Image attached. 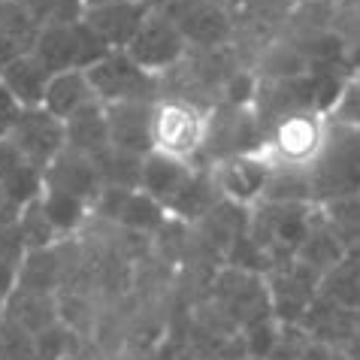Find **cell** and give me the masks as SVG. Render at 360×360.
I'll list each match as a JSON object with an SVG mask.
<instances>
[{
    "label": "cell",
    "mask_w": 360,
    "mask_h": 360,
    "mask_svg": "<svg viewBox=\"0 0 360 360\" xmlns=\"http://www.w3.org/2000/svg\"><path fill=\"white\" fill-rule=\"evenodd\" d=\"M312 194L321 197H352L360 194V127H348L339 139H324L318 161L309 167Z\"/></svg>",
    "instance_id": "6da1fadb"
},
{
    "label": "cell",
    "mask_w": 360,
    "mask_h": 360,
    "mask_svg": "<svg viewBox=\"0 0 360 360\" xmlns=\"http://www.w3.org/2000/svg\"><path fill=\"white\" fill-rule=\"evenodd\" d=\"M324 127L312 112H288L282 122L276 124L273 136H269L266 152L261 155L269 164V169L278 167H294V169H309L324 148Z\"/></svg>",
    "instance_id": "7a4b0ae2"
},
{
    "label": "cell",
    "mask_w": 360,
    "mask_h": 360,
    "mask_svg": "<svg viewBox=\"0 0 360 360\" xmlns=\"http://www.w3.org/2000/svg\"><path fill=\"white\" fill-rule=\"evenodd\" d=\"M206 139V118L197 112L191 103L182 100H169V103H158L152 112V146L155 152L169 155L185 161L194 155Z\"/></svg>",
    "instance_id": "3957f363"
},
{
    "label": "cell",
    "mask_w": 360,
    "mask_h": 360,
    "mask_svg": "<svg viewBox=\"0 0 360 360\" xmlns=\"http://www.w3.org/2000/svg\"><path fill=\"white\" fill-rule=\"evenodd\" d=\"M9 139H13L15 148L22 152L25 164H31L46 173L55 158L67 148V124L61 118H55L49 109L34 106V109H25L22 112Z\"/></svg>",
    "instance_id": "277c9868"
},
{
    "label": "cell",
    "mask_w": 360,
    "mask_h": 360,
    "mask_svg": "<svg viewBox=\"0 0 360 360\" xmlns=\"http://www.w3.org/2000/svg\"><path fill=\"white\" fill-rule=\"evenodd\" d=\"M124 52L139 70H146L152 76V73H161V70L173 67L182 58L185 37L167 13H148L143 27L136 31V37L131 39V46Z\"/></svg>",
    "instance_id": "5b68a950"
},
{
    "label": "cell",
    "mask_w": 360,
    "mask_h": 360,
    "mask_svg": "<svg viewBox=\"0 0 360 360\" xmlns=\"http://www.w3.org/2000/svg\"><path fill=\"white\" fill-rule=\"evenodd\" d=\"M91 91L100 103H122V100H146L152 94V76L139 70L127 52H109L103 61L85 70Z\"/></svg>",
    "instance_id": "8992f818"
},
{
    "label": "cell",
    "mask_w": 360,
    "mask_h": 360,
    "mask_svg": "<svg viewBox=\"0 0 360 360\" xmlns=\"http://www.w3.org/2000/svg\"><path fill=\"white\" fill-rule=\"evenodd\" d=\"M106 127H109V146L124 155L146 158L155 152L152 146V112L146 100H122V103H106Z\"/></svg>",
    "instance_id": "52a82bcc"
},
{
    "label": "cell",
    "mask_w": 360,
    "mask_h": 360,
    "mask_svg": "<svg viewBox=\"0 0 360 360\" xmlns=\"http://www.w3.org/2000/svg\"><path fill=\"white\" fill-rule=\"evenodd\" d=\"M152 13L146 0H131V4H112V6H94L85 9L82 22L112 49V52H124L131 39L143 27L146 15Z\"/></svg>",
    "instance_id": "ba28073f"
},
{
    "label": "cell",
    "mask_w": 360,
    "mask_h": 360,
    "mask_svg": "<svg viewBox=\"0 0 360 360\" xmlns=\"http://www.w3.org/2000/svg\"><path fill=\"white\" fill-rule=\"evenodd\" d=\"M46 188L82 197L88 203V200H94L100 194V173L91 158L67 146L52 161V167L46 169Z\"/></svg>",
    "instance_id": "9c48e42d"
},
{
    "label": "cell",
    "mask_w": 360,
    "mask_h": 360,
    "mask_svg": "<svg viewBox=\"0 0 360 360\" xmlns=\"http://www.w3.org/2000/svg\"><path fill=\"white\" fill-rule=\"evenodd\" d=\"M266 179H269V164L261 155H233L218 169V185L236 203H248V200L261 197Z\"/></svg>",
    "instance_id": "30bf717a"
},
{
    "label": "cell",
    "mask_w": 360,
    "mask_h": 360,
    "mask_svg": "<svg viewBox=\"0 0 360 360\" xmlns=\"http://www.w3.org/2000/svg\"><path fill=\"white\" fill-rule=\"evenodd\" d=\"M94 91L88 82L85 70H64V73H52L46 85V97H43V109H49L55 118H73L79 109H85L88 103H94Z\"/></svg>",
    "instance_id": "8fae6325"
},
{
    "label": "cell",
    "mask_w": 360,
    "mask_h": 360,
    "mask_svg": "<svg viewBox=\"0 0 360 360\" xmlns=\"http://www.w3.org/2000/svg\"><path fill=\"white\" fill-rule=\"evenodd\" d=\"M31 55L49 73L79 70V37L76 25H43L34 39Z\"/></svg>",
    "instance_id": "7c38bea8"
},
{
    "label": "cell",
    "mask_w": 360,
    "mask_h": 360,
    "mask_svg": "<svg viewBox=\"0 0 360 360\" xmlns=\"http://www.w3.org/2000/svg\"><path fill=\"white\" fill-rule=\"evenodd\" d=\"M49 79H52V73H49V70L39 64L31 52L15 58L13 64H6L4 70H0V85H4L25 109L43 106Z\"/></svg>",
    "instance_id": "4fadbf2b"
},
{
    "label": "cell",
    "mask_w": 360,
    "mask_h": 360,
    "mask_svg": "<svg viewBox=\"0 0 360 360\" xmlns=\"http://www.w3.org/2000/svg\"><path fill=\"white\" fill-rule=\"evenodd\" d=\"M191 169H185V164L179 158H169L161 152H148L143 158V173H139V191H146L148 197H155L158 203L167 209V203L179 194V188L188 182Z\"/></svg>",
    "instance_id": "5bb4252c"
},
{
    "label": "cell",
    "mask_w": 360,
    "mask_h": 360,
    "mask_svg": "<svg viewBox=\"0 0 360 360\" xmlns=\"http://www.w3.org/2000/svg\"><path fill=\"white\" fill-rule=\"evenodd\" d=\"M67 146L82 152L88 158H97L109 148V127H106V109L100 100L79 109L73 118H67Z\"/></svg>",
    "instance_id": "9a60e30c"
},
{
    "label": "cell",
    "mask_w": 360,
    "mask_h": 360,
    "mask_svg": "<svg viewBox=\"0 0 360 360\" xmlns=\"http://www.w3.org/2000/svg\"><path fill=\"white\" fill-rule=\"evenodd\" d=\"M169 18H173V15H169ZM173 22L179 25L185 43H188V39H194V43H203V46H218L227 37V31H230V25H227V18H224L221 9H215L209 4H191V0H188L185 9L173 18Z\"/></svg>",
    "instance_id": "2e32d148"
},
{
    "label": "cell",
    "mask_w": 360,
    "mask_h": 360,
    "mask_svg": "<svg viewBox=\"0 0 360 360\" xmlns=\"http://www.w3.org/2000/svg\"><path fill=\"white\" fill-rule=\"evenodd\" d=\"M324 297L339 309H360V264L339 261L321 276Z\"/></svg>",
    "instance_id": "e0dca14e"
},
{
    "label": "cell",
    "mask_w": 360,
    "mask_h": 360,
    "mask_svg": "<svg viewBox=\"0 0 360 360\" xmlns=\"http://www.w3.org/2000/svg\"><path fill=\"white\" fill-rule=\"evenodd\" d=\"M115 221L136 227V230H152L164 221V206L155 197H148L146 191H139V188H131V191H124L122 203H118Z\"/></svg>",
    "instance_id": "ac0fdd59"
},
{
    "label": "cell",
    "mask_w": 360,
    "mask_h": 360,
    "mask_svg": "<svg viewBox=\"0 0 360 360\" xmlns=\"http://www.w3.org/2000/svg\"><path fill=\"white\" fill-rule=\"evenodd\" d=\"M39 206L49 218V224L55 227V233H64V230L79 227V221L85 218V200L73 197L67 191H55V188H46L43 197H39Z\"/></svg>",
    "instance_id": "d6986e66"
},
{
    "label": "cell",
    "mask_w": 360,
    "mask_h": 360,
    "mask_svg": "<svg viewBox=\"0 0 360 360\" xmlns=\"http://www.w3.org/2000/svg\"><path fill=\"white\" fill-rule=\"evenodd\" d=\"M43 191H46V173L31 167V164H22L4 185H0V194H4L15 209L37 203V200L43 197Z\"/></svg>",
    "instance_id": "ffe728a7"
},
{
    "label": "cell",
    "mask_w": 360,
    "mask_h": 360,
    "mask_svg": "<svg viewBox=\"0 0 360 360\" xmlns=\"http://www.w3.org/2000/svg\"><path fill=\"white\" fill-rule=\"evenodd\" d=\"M327 227L339 243L360 239V197H333L327 203Z\"/></svg>",
    "instance_id": "44dd1931"
},
{
    "label": "cell",
    "mask_w": 360,
    "mask_h": 360,
    "mask_svg": "<svg viewBox=\"0 0 360 360\" xmlns=\"http://www.w3.org/2000/svg\"><path fill=\"white\" fill-rule=\"evenodd\" d=\"M0 360H37L34 333L0 318Z\"/></svg>",
    "instance_id": "7402d4cb"
},
{
    "label": "cell",
    "mask_w": 360,
    "mask_h": 360,
    "mask_svg": "<svg viewBox=\"0 0 360 360\" xmlns=\"http://www.w3.org/2000/svg\"><path fill=\"white\" fill-rule=\"evenodd\" d=\"M70 330L61 327V324H52L46 327L43 333L34 336L37 342V360H64L70 357Z\"/></svg>",
    "instance_id": "603a6c76"
},
{
    "label": "cell",
    "mask_w": 360,
    "mask_h": 360,
    "mask_svg": "<svg viewBox=\"0 0 360 360\" xmlns=\"http://www.w3.org/2000/svg\"><path fill=\"white\" fill-rule=\"evenodd\" d=\"M22 112H25V106L0 85V136L13 134V127H15L18 118H22Z\"/></svg>",
    "instance_id": "cb8c5ba5"
},
{
    "label": "cell",
    "mask_w": 360,
    "mask_h": 360,
    "mask_svg": "<svg viewBox=\"0 0 360 360\" xmlns=\"http://www.w3.org/2000/svg\"><path fill=\"white\" fill-rule=\"evenodd\" d=\"M22 164H25V158L15 148V143L9 136H0V185H4Z\"/></svg>",
    "instance_id": "d4e9b609"
},
{
    "label": "cell",
    "mask_w": 360,
    "mask_h": 360,
    "mask_svg": "<svg viewBox=\"0 0 360 360\" xmlns=\"http://www.w3.org/2000/svg\"><path fill=\"white\" fill-rule=\"evenodd\" d=\"M336 115L348 124H360V82L348 85L342 91V100H339V106H336Z\"/></svg>",
    "instance_id": "484cf974"
},
{
    "label": "cell",
    "mask_w": 360,
    "mask_h": 360,
    "mask_svg": "<svg viewBox=\"0 0 360 360\" xmlns=\"http://www.w3.org/2000/svg\"><path fill=\"white\" fill-rule=\"evenodd\" d=\"M15 4L31 15V22H37L39 27H43V25L52 22V15H55V9H58L61 0H15Z\"/></svg>",
    "instance_id": "4316f807"
},
{
    "label": "cell",
    "mask_w": 360,
    "mask_h": 360,
    "mask_svg": "<svg viewBox=\"0 0 360 360\" xmlns=\"http://www.w3.org/2000/svg\"><path fill=\"white\" fill-rule=\"evenodd\" d=\"M297 360H333V354H330V348L321 342H309V345H303V352H300Z\"/></svg>",
    "instance_id": "83f0119b"
},
{
    "label": "cell",
    "mask_w": 360,
    "mask_h": 360,
    "mask_svg": "<svg viewBox=\"0 0 360 360\" xmlns=\"http://www.w3.org/2000/svg\"><path fill=\"white\" fill-rule=\"evenodd\" d=\"M112 4H131V0H85V9H94V6H112Z\"/></svg>",
    "instance_id": "f1b7e54d"
},
{
    "label": "cell",
    "mask_w": 360,
    "mask_h": 360,
    "mask_svg": "<svg viewBox=\"0 0 360 360\" xmlns=\"http://www.w3.org/2000/svg\"><path fill=\"white\" fill-rule=\"evenodd\" d=\"M4 4H13V0H0V6H4Z\"/></svg>",
    "instance_id": "f546056e"
},
{
    "label": "cell",
    "mask_w": 360,
    "mask_h": 360,
    "mask_svg": "<svg viewBox=\"0 0 360 360\" xmlns=\"http://www.w3.org/2000/svg\"><path fill=\"white\" fill-rule=\"evenodd\" d=\"M64 360H79V357H73V354H70V357H64Z\"/></svg>",
    "instance_id": "4dcf8cb0"
},
{
    "label": "cell",
    "mask_w": 360,
    "mask_h": 360,
    "mask_svg": "<svg viewBox=\"0 0 360 360\" xmlns=\"http://www.w3.org/2000/svg\"><path fill=\"white\" fill-rule=\"evenodd\" d=\"M357 64H360V46H357Z\"/></svg>",
    "instance_id": "1f68e13d"
}]
</instances>
